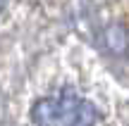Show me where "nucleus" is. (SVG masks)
I'll use <instances>...</instances> for the list:
<instances>
[{
    "instance_id": "nucleus-3",
    "label": "nucleus",
    "mask_w": 129,
    "mask_h": 126,
    "mask_svg": "<svg viewBox=\"0 0 129 126\" xmlns=\"http://www.w3.org/2000/svg\"><path fill=\"white\" fill-rule=\"evenodd\" d=\"M96 119H98V109H96V105L88 102V100H84L81 112H79L77 121H74L72 126H93V124H96Z\"/></svg>"
},
{
    "instance_id": "nucleus-2",
    "label": "nucleus",
    "mask_w": 129,
    "mask_h": 126,
    "mask_svg": "<svg viewBox=\"0 0 129 126\" xmlns=\"http://www.w3.org/2000/svg\"><path fill=\"white\" fill-rule=\"evenodd\" d=\"M105 45L110 52H115V55H127L129 50V31L122 24H110V26L105 29Z\"/></svg>"
},
{
    "instance_id": "nucleus-4",
    "label": "nucleus",
    "mask_w": 129,
    "mask_h": 126,
    "mask_svg": "<svg viewBox=\"0 0 129 126\" xmlns=\"http://www.w3.org/2000/svg\"><path fill=\"white\" fill-rule=\"evenodd\" d=\"M3 7H5V0H0V12H3Z\"/></svg>"
},
{
    "instance_id": "nucleus-1",
    "label": "nucleus",
    "mask_w": 129,
    "mask_h": 126,
    "mask_svg": "<svg viewBox=\"0 0 129 126\" xmlns=\"http://www.w3.org/2000/svg\"><path fill=\"white\" fill-rule=\"evenodd\" d=\"M84 98L72 88H62L57 98H41L31 109V117L38 126H72L81 112Z\"/></svg>"
}]
</instances>
